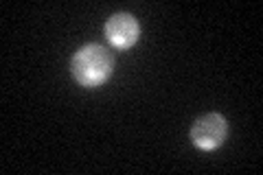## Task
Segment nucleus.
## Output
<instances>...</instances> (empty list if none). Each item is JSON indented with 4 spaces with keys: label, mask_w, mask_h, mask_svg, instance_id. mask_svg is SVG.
<instances>
[{
    "label": "nucleus",
    "mask_w": 263,
    "mask_h": 175,
    "mask_svg": "<svg viewBox=\"0 0 263 175\" xmlns=\"http://www.w3.org/2000/svg\"><path fill=\"white\" fill-rule=\"evenodd\" d=\"M114 70V57L101 44H86L72 55L70 72L79 86L99 88L110 79Z\"/></svg>",
    "instance_id": "f257e3e1"
},
{
    "label": "nucleus",
    "mask_w": 263,
    "mask_h": 175,
    "mask_svg": "<svg viewBox=\"0 0 263 175\" xmlns=\"http://www.w3.org/2000/svg\"><path fill=\"white\" fill-rule=\"evenodd\" d=\"M228 136V123L219 112H209L195 119L191 125V140L197 149L204 151H213L224 145V140Z\"/></svg>",
    "instance_id": "f03ea898"
},
{
    "label": "nucleus",
    "mask_w": 263,
    "mask_h": 175,
    "mask_svg": "<svg viewBox=\"0 0 263 175\" xmlns=\"http://www.w3.org/2000/svg\"><path fill=\"white\" fill-rule=\"evenodd\" d=\"M141 24L132 13H114L105 22V37L114 48H129L138 42Z\"/></svg>",
    "instance_id": "7ed1b4c3"
}]
</instances>
